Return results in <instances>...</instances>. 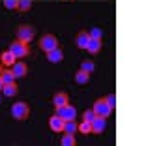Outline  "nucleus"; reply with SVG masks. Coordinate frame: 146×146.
<instances>
[{
    "mask_svg": "<svg viewBox=\"0 0 146 146\" xmlns=\"http://www.w3.org/2000/svg\"><path fill=\"white\" fill-rule=\"evenodd\" d=\"M11 114L15 116V120H26L28 114H30V109H28V105L25 101H19V103H15L11 107Z\"/></svg>",
    "mask_w": 146,
    "mask_h": 146,
    "instance_id": "obj_1",
    "label": "nucleus"
},
{
    "mask_svg": "<svg viewBox=\"0 0 146 146\" xmlns=\"http://www.w3.org/2000/svg\"><path fill=\"white\" fill-rule=\"evenodd\" d=\"M92 109H94V112H96L98 116H103V118H107V116L112 112V107L107 103V101H105V98L98 99V101L94 103V107H92Z\"/></svg>",
    "mask_w": 146,
    "mask_h": 146,
    "instance_id": "obj_2",
    "label": "nucleus"
},
{
    "mask_svg": "<svg viewBox=\"0 0 146 146\" xmlns=\"http://www.w3.org/2000/svg\"><path fill=\"white\" fill-rule=\"evenodd\" d=\"M34 36H36V30L32 28V26H28V25H23V26L17 28V39H19V41L28 43V41H32Z\"/></svg>",
    "mask_w": 146,
    "mask_h": 146,
    "instance_id": "obj_3",
    "label": "nucleus"
},
{
    "mask_svg": "<svg viewBox=\"0 0 146 146\" xmlns=\"http://www.w3.org/2000/svg\"><path fill=\"white\" fill-rule=\"evenodd\" d=\"M9 51L15 54V58H25L26 54H28V45H26L25 41H13L11 45H9Z\"/></svg>",
    "mask_w": 146,
    "mask_h": 146,
    "instance_id": "obj_4",
    "label": "nucleus"
},
{
    "mask_svg": "<svg viewBox=\"0 0 146 146\" xmlns=\"http://www.w3.org/2000/svg\"><path fill=\"white\" fill-rule=\"evenodd\" d=\"M39 47H41V51L49 52V51L58 47V41H56V38L52 34H47V36H43V38L39 39Z\"/></svg>",
    "mask_w": 146,
    "mask_h": 146,
    "instance_id": "obj_5",
    "label": "nucleus"
},
{
    "mask_svg": "<svg viewBox=\"0 0 146 146\" xmlns=\"http://www.w3.org/2000/svg\"><path fill=\"white\" fill-rule=\"evenodd\" d=\"M56 114L60 116V118H64V120H75L77 111L71 105H64V107H56Z\"/></svg>",
    "mask_w": 146,
    "mask_h": 146,
    "instance_id": "obj_6",
    "label": "nucleus"
},
{
    "mask_svg": "<svg viewBox=\"0 0 146 146\" xmlns=\"http://www.w3.org/2000/svg\"><path fill=\"white\" fill-rule=\"evenodd\" d=\"M92 125V133H103L105 131V125H107V122H105L103 116H96L94 120L90 122Z\"/></svg>",
    "mask_w": 146,
    "mask_h": 146,
    "instance_id": "obj_7",
    "label": "nucleus"
},
{
    "mask_svg": "<svg viewBox=\"0 0 146 146\" xmlns=\"http://www.w3.org/2000/svg\"><path fill=\"white\" fill-rule=\"evenodd\" d=\"M64 118H60L58 114H54V116H51V120H49V125H51V129L52 131H56V133H60L62 129H64Z\"/></svg>",
    "mask_w": 146,
    "mask_h": 146,
    "instance_id": "obj_8",
    "label": "nucleus"
},
{
    "mask_svg": "<svg viewBox=\"0 0 146 146\" xmlns=\"http://www.w3.org/2000/svg\"><path fill=\"white\" fill-rule=\"evenodd\" d=\"M47 58L52 62V64H58V62L64 60V52H62L60 49L56 47V49H52V51H49V52H47Z\"/></svg>",
    "mask_w": 146,
    "mask_h": 146,
    "instance_id": "obj_9",
    "label": "nucleus"
},
{
    "mask_svg": "<svg viewBox=\"0 0 146 146\" xmlns=\"http://www.w3.org/2000/svg\"><path fill=\"white\" fill-rule=\"evenodd\" d=\"M11 71H13V75H15V79H19V77H25L26 75L28 68H26V64H23V62H15Z\"/></svg>",
    "mask_w": 146,
    "mask_h": 146,
    "instance_id": "obj_10",
    "label": "nucleus"
},
{
    "mask_svg": "<svg viewBox=\"0 0 146 146\" xmlns=\"http://www.w3.org/2000/svg\"><path fill=\"white\" fill-rule=\"evenodd\" d=\"M79 131V124L75 120H66L64 122V129H62V133H69V135H75Z\"/></svg>",
    "mask_w": 146,
    "mask_h": 146,
    "instance_id": "obj_11",
    "label": "nucleus"
},
{
    "mask_svg": "<svg viewBox=\"0 0 146 146\" xmlns=\"http://www.w3.org/2000/svg\"><path fill=\"white\" fill-rule=\"evenodd\" d=\"M99 49H101V39L90 38V41H88V45H86V51H90L92 54H96V52H99Z\"/></svg>",
    "mask_w": 146,
    "mask_h": 146,
    "instance_id": "obj_12",
    "label": "nucleus"
},
{
    "mask_svg": "<svg viewBox=\"0 0 146 146\" xmlns=\"http://www.w3.org/2000/svg\"><path fill=\"white\" fill-rule=\"evenodd\" d=\"M0 62H2L4 66H13V64H15V54H13L11 51L2 52V56H0Z\"/></svg>",
    "mask_w": 146,
    "mask_h": 146,
    "instance_id": "obj_13",
    "label": "nucleus"
},
{
    "mask_svg": "<svg viewBox=\"0 0 146 146\" xmlns=\"http://www.w3.org/2000/svg\"><path fill=\"white\" fill-rule=\"evenodd\" d=\"M88 41H90V36L86 34V32H81V34L77 36V39H75V43H77V47H81V49H86Z\"/></svg>",
    "mask_w": 146,
    "mask_h": 146,
    "instance_id": "obj_14",
    "label": "nucleus"
},
{
    "mask_svg": "<svg viewBox=\"0 0 146 146\" xmlns=\"http://www.w3.org/2000/svg\"><path fill=\"white\" fill-rule=\"evenodd\" d=\"M52 103H54V107H64V105H68V96H66L64 92L56 94L54 98H52Z\"/></svg>",
    "mask_w": 146,
    "mask_h": 146,
    "instance_id": "obj_15",
    "label": "nucleus"
},
{
    "mask_svg": "<svg viewBox=\"0 0 146 146\" xmlns=\"http://www.w3.org/2000/svg\"><path fill=\"white\" fill-rule=\"evenodd\" d=\"M0 79H2L4 84H8V82H15V75H13V71H9V69H2V71H0Z\"/></svg>",
    "mask_w": 146,
    "mask_h": 146,
    "instance_id": "obj_16",
    "label": "nucleus"
},
{
    "mask_svg": "<svg viewBox=\"0 0 146 146\" xmlns=\"http://www.w3.org/2000/svg\"><path fill=\"white\" fill-rule=\"evenodd\" d=\"M88 81H90V73L82 71V69L75 73V82H79V84H86Z\"/></svg>",
    "mask_w": 146,
    "mask_h": 146,
    "instance_id": "obj_17",
    "label": "nucleus"
},
{
    "mask_svg": "<svg viewBox=\"0 0 146 146\" xmlns=\"http://www.w3.org/2000/svg\"><path fill=\"white\" fill-rule=\"evenodd\" d=\"M2 92H4V96L11 98V96H15V94H17V84H15V82H8V84H4Z\"/></svg>",
    "mask_w": 146,
    "mask_h": 146,
    "instance_id": "obj_18",
    "label": "nucleus"
},
{
    "mask_svg": "<svg viewBox=\"0 0 146 146\" xmlns=\"http://www.w3.org/2000/svg\"><path fill=\"white\" fill-rule=\"evenodd\" d=\"M62 146H75V135H69V133H64L62 137Z\"/></svg>",
    "mask_w": 146,
    "mask_h": 146,
    "instance_id": "obj_19",
    "label": "nucleus"
},
{
    "mask_svg": "<svg viewBox=\"0 0 146 146\" xmlns=\"http://www.w3.org/2000/svg\"><path fill=\"white\" fill-rule=\"evenodd\" d=\"M79 131H81V133H84V135H88L92 131V125H90V122L88 120H82L81 124H79Z\"/></svg>",
    "mask_w": 146,
    "mask_h": 146,
    "instance_id": "obj_20",
    "label": "nucleus"
},
{
    "mask_svg": "<svg viewBox=\"0 0 146 146\" xmlns=\"http://www.w3.org/2000/svg\"><path fill=\"white\" fill-rule=\"evenodd\" d=\"M81 69H82V71H86V73H92V71L96 69V66H94V62H90V60H84V62L81 64Z\"/></svg>",
    "mask_w": 146,
    "mask_h": 146,
    "instance_id": "obj_21",
    "label": "nucleus"
},
{
    "mask_svg": "<svg viewBox=\"0 0 146 146\" xmlns=\"http://www.w3.org/2000/svg\"><path fill=\"white\" fill-rule=\"evenodd\" d=\"M30 8H32V0H19L17 9H21V11H28Z\"/></svg>",
    "mask_w": 146,
    "mask_h": 146,
    "instance_id": "obj_22",
    "label": "nucleus"
},
{
    "mask_svg": "<svg viewBox=\"0 0 146 146\" xmlns=\"http://www.w3.org/2000/svg\"><path fill=\"white\" fill-rule=\"evenodd\" d=\"M96 112H94V109H90V111H84V114H82V120H88V122H92L96 118Z\"/></svg>",
    "mask_w": 146,
    "mask_h": 146,
    "instance_id": "obj_23",
    "label": "nucleus"
},
{
    "mask_svg": "<svg viewBox=\"0 0 146 146\" xmlns=\"http://www.w3.org/2000/svg\"><path fill=\"white\" fill-rule=\"evenodd\" d=\"M4 6H6L8 9H17L19 0H4Z\"/></svg>",
    "mask_w": 146,
    "mask_h": 146,
    "instance_id": "obj_24",
    "label": "nucleus"
},
{
    "mask_svg": "<svg viewBox=\"0 0 146 146\" xmlns=\"http://www.w3.org/2000/svg\"><path fill=\"white\" fill-rule=\"evenodd\" d=\"M90 38H98V39H101V28H98V26H94V28H92L90 30Z\"/></svg>",
    "mask_w": 146,
    "mask_h": 146,
    "instance_id": "obj_25",
    "label": "nucleus"
},
{
    "mask_svg": "<svg viewBox=\"0 0 146 146\" xmlns=\"http://www.w3.org/2000/svg\"><path fill=\"white\" fill-rule=\"evenodd\" d=\"M105 101H107L111 107H114V105H116V98H114V96H109V98H105Z\"/></svg>",
    "mask_w": 146,
    "mask_h": 146,
    "instance_id": "obj_26",
    "label": "nucleus"
},
{
    "mask_svg": "<svg viewBox=\"0 0 146 146\" xmlns=\"http://www.w3.org/2000/svg\"><path fill=\"white\" fill-rule=\"evenodd\" d=\"M2 88H4V82H2V79H0V90H2Z\"/></svg>",
    "mask_w": 146,
    "mask_h": 146,
    "instance_id": "obj_27",
    "label": "nucleus"
},
{
    "mask_svg": "<svg viewBox=\"0 0 146 146\" xmlns=\"http://www.w3.org/2000/svg\"><path fill=\"white\" fill-rule=\"evenodd\" d=\"M0 56H2V52H0Z\"/></svg>",
    "mask_w": 146,
    "mask_h": 146,
    "instance_id": "obj_28",
    "label": "nucleus"
},
{
    "mask_svg": "<svg viewBox=\"0 0 146 146\" xmlns=\"http://www.w3.org/2000/svg\"><path fill=\"white\" fill-rule=\"evenodd\" d=\"M0 71H2V69H0Z\"/></svg>",
    "mask_w": 146,
    "mask_h": 146,
    "instance_id": "obj_29",
    "label": "nucleus"
}]
</instances>
